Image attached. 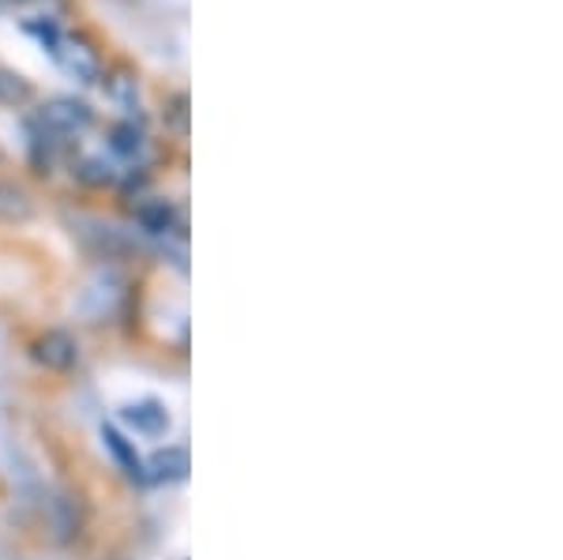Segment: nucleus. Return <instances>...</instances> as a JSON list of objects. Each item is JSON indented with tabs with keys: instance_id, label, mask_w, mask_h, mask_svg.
Segmentation results:
<instances>
[{
	"instance_id": "f257e3e1",
	"label": "nucleus",
	"mask_w": 563,
	"mask_h": 560,
	"mask_svg": "<svg viewBox=\"0 0 563 560\" xmlns=\"http://www.w3.org/2000/svg\"><path fill=\"white\" fill-rule=\"evenodd\" d=\"M90 121H95V113L79 98H49L38 110V124L53 135H79L90 129Z\"/></svg>"
},
{
	"instance_id": "f03ea898",
	"label": "nucleus",
	"mask_w": 563,
	"mask_h": 560,
	"mask_svg": "<svg viewBox=\"0 0 563 560\" xmlns=\"http://www.w3.org/2000/svg\"><path fill=\"white\" fill-rule=\"evenodd\" d=\"M53 53H57L60 68H65L71 79H79V84H95L98 72H102L98 53L90 50L84 39H65V34H60V42L53 45Z\"/></svg>"
},
{
	"instance_id": "7ed1b4c3",
	"label": "nucleus",
	"mask_w": 563,
	"mask_h": 560,
	"mask_svg": "<svg viewBox=\"0 0 563 560\" xmlns=\"http://www.w3.org/2000/svg\"><path fill=\"white\" fill-rule=\"evenodd\" d=\"M34 358H38V365L53 369V373H65V369L76 365L79 347L68 331H45V336L34 342Z\"/></svg>"
},
{
	"instance_id": "20e7f679",
	"label": "nucleus",
	"mask_w": 563,
	"mask_h": 560,
	"mask_svg": "<svg viewBox=\"0 0 563 560\" xmlns=\"http://www.w3.org/2000/svg\"><path fill=\"white\" fill-rule=\"evenodd\" d=\"M124 421H129V426H132L135 432H143V437H158V432H166V429H169L166 406L154 403V399L129 403V406H124Z\"/></svg>"
},
{
	"instance_id": "39448f33",
	"label": "nucleus",
	"mask_w": 563,
	"mask_h": 560,
	"mask_svg": "<svg viewBox=\"0 0 563 560\" xmlns=\"http://www.w3.org/2000/svg\"><path fill=\"white\" fill-rule=\"evenodd\" d=\"M34 215V200L23 185L0 180V222H26Z\"/></svg>"
},
{
	"instance_id": "423d86ee",
	"label": "nucleus",
	"mask_w": 563,
	"mask_h": 560,
	"mask_svg": "<svg viewBox=\"0 0 563 560\" xmlns=\"http://www.w3.org/2000/svg\"><path fill=\"white\" fill-rule=\"evenodd\" d=\"M151 477L154 482H185L188 477V451L185 448H166L151 459Z\"/></svg>"
},
{
	"instance_id": "0eeeda50",
	"label": "nucleus",
	"mask_w": 563,
	"mask_h": 560,
	"mask_svg": "<svg viewBox=\"0 0 563 560\" xmlns=\"http://www.w3.org/2000/svg\"><path fill=\"white\" fill-rule=\"evenodd\" d=\"M102 437H106V448L117 455V463L124 466V474L140 477V474H143V463H140V455H135V448L129 444V440H124L113 426H106V429H102Z\"/></svg>"
},
{
	"instance_id": "6e6552de",
	"label": "nucleus",
	"mask_w": 563,
	"mask_h": 560,
	"mask_svg": "<svg viewBox=\"0 0 563 560\" xmlns=\"http://www.w3.org/2000/svg\"><path fill=\"white\" fill-rule=\"evenodd\" d=\"M31 84L12 68H0V106H26L31 102Z\"/></svg>"
},
{
	"instance_id": "1a4fd4ad",
	"label": "nucleus",
	"mask_w": 563,
	"mask_h": 560,
	"mask_svg": "<svg viewBox=\"0 0 563 560\" xmlns=\"http://www.w3.org/2000/svg\"><path fill=\"white\" fill-rule=\"evenodd\" d=\"M140 222H143V230H151V233H166L169 226H174V207H169L166 200H154V204H143L140 211Z\"/></svg>"
},
{
	"instance_id": "9d476101",
	"label": "nucleus",
	"mask_w": 563,
	"mask_h": 560,
	"mask_svg": "<svg viewBox=\"0 0 563 560\" xmlns=\"http://www.w3.org/2000/svg\"><path fill=\"white\" fill-rule=\"evenodd\" d=\"M109 147L117 151V155H124V158H132L135 151L143 147V135L135 124H117L113 132H109Z\"/></svg>"
},
{
	"instance_id": "9b49d317",
	"label": "nucleus",
	"mask_w": 563,
	"mask_h": 560,
	"mask_svg": "<svg viewBox=\"0 0 563 560\" xmlns=\"http://www.w3.org/2000/svg\"><path fill=\"white\" fill-rule=\"evenodd\" d=\"M109 90H113L117 102L129 106V110H135V98H140V90H135V79H132V76H117V79H109Z\"/></svg>"
},
{
	"instance_id": "f8f14e48",
	"label": "nucleus",
	"mask_w": 563,
	"mask_h": 560,
	"mask_svg": "<svg viewBox=\"0 0 563 560\" xmlns=\"http://www.w3.org/2000/svg\"><path fill=\"white\" fill-rule=\"evenodd\" d=\"M79 177L90 180V185H102V180H109V166H102L98 158H87L79 162Z\"/></svg>"
},
{
	"instance_id": "ddd939ff",
	"label": "nucleus",
	"mask_w": 563,
	"mask_h": 560,
	"mask_svg": "<svg viewBox=\"0 0 563 560\" xmlns=\"http://www.w3.org/2000/svg\"><path fill=\"white\" fill-rule=\"evenodd\" d=\"M0 4H4V0H0Z\"/></svg>"
}]
</instances>
